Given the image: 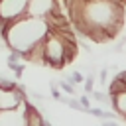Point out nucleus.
Segmentation results:
<instances>
[{
	"label": "nucleus",
	"instance_id": "1",
	"mask_svg": "<svg viewBox=\"0 0 126 126\" xmlns=\"http://www.w3.org/2000/svg\"><path fill=\"white\" fill-rule=\"evenodd\" d=\"M49 33V24L43 18H32V16H24L20 20L10 22L6 33H4V41L8 43L10 49H18L22 53H28L35 43L43 41Z\"/></svg>",
	"mask_w": 126,
	"mask_h": 126
},
{
	"label": "nucleus",
	"instance_id": "2",
	"mask_svg": "<svg viewBox=\"0 0 126 126\" xmlns=\"http://www.w3.org/2000/svg\"><path fill=\"white\" fill-rule=\"evenodd\" d=\"M43 49H45V65H51L53 69H61L67 65V45L57 32L47 33Z\"/></svg>",
	"mask_w": 126,
	"mask_h": 126
},
{
	"label": "nucleus",
	"instance_id": "3",
	"mask_svg": "<svg viewBox=\"0 0 126 126\" xmlns=\"http://www.w3.org/2000/svg\"><path fill=\"white\" fill-rule=\"evenodd\" d=\"M28 4L30 0H0V18L6 22L20 20L28 16Z\"/></svg>",
	"mask_w": 126,
	"mask_h": 126
},
{
	"label": "nucleus",
	"instance_id": "4",
	"mask_svg": "<svg viewBox=\"0 0 126 126\" xmlns=\"http://www.w3.org/2000/svg\"><path fill=\"white\" fill-rule=\"evenodd\" d=\"M57 10V0H30L28 4V16L32 18H47Z\"/></svg>",
	"mask_w": 126,
	"mask_h": 126
},
{
	"label": "nucleus",
	"instance_id": "5",
	"mask_svg": "<svg viewBox=\"0 0 126 126\" xmlns=\"http://www.w3.org/2000/svg\"><path fill=\"white\" fill-rule=\"evenodd\" d=\"M45 124L47 122L41 116V112L37 110V106L26 98V102H24V126H45Z\"/></svg>",
	"mask_w": 126,
	"mask_h": 126
},
{
	"label": "nucleus",
	"instance_id": "6",
	"mask_svg": "<svg viewBox=\"0 0 126 126\" xmlns=\"http://www.w3.org/2000/svg\"><path fill=\"white\" fill-rule=\"evenodd\" d=\"M24 104L16 110L0 112V126H24Z\"/></svg>",
	"mask_w": 126,
	"mask_h": 126
},
{
	"label": "nucleus",
	"instance_id": "7",
	"mask_svg": "<svg viewBox=\"0 0 126 126\" xmlns=\"http://www.w3.org/2000/svg\"><path fill=\"white\" fill-rule=\"evenodd\" d=\"M112 108L116 110V114H120L124 120H126V91L112 96Z\"/></svg>",
	"mask_w": 126,
	"mask_h": 126
},
{
	"label": "nucleus",
	"instance_id": "8",
	"mask_svg": "<svg viewBox=\"0 0 126 126\" xmlns=\"http://www.w3.org/2000/svg\"><path fill=\"white\" fill-rule=\"evenodd\" d=\"M124 91H126V83H124L120 77H114V79L110 81V87H108V94H110V98L116 96V94H120V93H124Z\"/></svg>",
	"mask_w": 126,
	"mask_h": 126
},
{
	"label": "nucleus",
	"instance_id": "9",
	"mask_svg": "<svg viewBox=\"0 0 126 126\" xmlns=\"http://www.w3.org/2000/svg\"><path fill=\"white\" fill-rule=\"evenodd\" d=\"M57 87H59L65 94H75V85H73L71 81H67V79H61V81L57 83Z\"/></svg>",
	"mask_w": 126,
	"mask_h": 126
},
{
	"label": "nucleus",
	"instance_id": "10",
	"mask_svg": "<svg viewBox=\"0 0 126 126\" xmlns=\"http://www.w3.org/2000/svg\"><path fill=\"white\" fill-rule=\"evenodd\" d=\"M61 102H63V104H67V106H71L73 110H83V112H85V108H83L81 100H77V98H71V96H63V98H61Z\"/></svg>",
	"mask_w": 126,
	"mask_h": 126
},
{
	"label": "nucleus",
	"instance_id": "11",
	"mask_svg": "<svg viewBox=\"0 0 126 126\" xmlns=\"http://www.w3.org/2000/svg\"><path fill=\"white\" fill-rule=\"evenodd\" d=\"M85 79H87V77H83V75H81L79 71H73V73H71V75L67 77V81H71V83H73L75 87H77V85H83V83H85Z\"/></svg>",
	"mask_w": 126,
	"mask_h": 126
},
{
	"label": "nucleus",
	"instance_id": "12",
	"mask_svg": "<svg viewBox=\"0 0 126 126\" xmlns=\"http://www.w3.org/2000/svg\"><path fill=\"white\" fill-rule=\"evenodd\" d=\"M91 96H93L94 100L102 102V104H112V98H110V96H106L104 93H98V91H96V93H91Z\"/></svg>",
	"mask_w": 126,
	"mask_h": 126
},
{
	"label": "nucleus",
	"instance_id": "13",
	"mask_svg": "<svg viewBox=\"0 0 126 126\" xmlns=\"http://www.w3.org/2000/svg\"><path fill=\"white\" fill-rule=\"evenodd\" d=\"M93 85H94V77L93 75H89L87 79H85V83H83V87H85V93H93Z\"/></svg>",
	"mask_w": 126,
	"mask_h": 126
},
{
	"label": "nucleus",
	"instance_id": "14",
	"mask_svg": "<svg viewBox=\"0 0 126 126\" xmlns=\"http://www.w3.org/2000/svg\"><path fill=\"white\" fill-rule=\"evenodd\" d=\"M79 100H81V104H83V108H85V112H87L89 108H93V106H91V98H89L87 94H83V96H79Z\"/></svg>",
	"mask_w": 126,
	"mask_h": 126
},
{
	"label": "nucleus",
	"instance_id": "15",
	"mask_svg": "<svg viewBox=\"0 0 126 126\" xmlns=\"http://www.w3.org/2000/svg\"><path fill=\"white\" fill-rule=\"evenodd\" d=\"M98 77H100V83H102V85H106V77H108V69H102Z\"/></svg>",
	"mask_w": 126,
	"mask_h": 126
},
{
	"label": "nucleus",
	"instance_id": "16",
	"mask_svg": "<svg viewBox=\"0 0 126 126\" xmlns=\"http://www.w3.org/2000/svg\"><path fill=\"white\" fill-rule=\"evenodd\" d=\"M30 98H33L35 102H41V100H43V96H41L39 93H35V91H33V93H30Z\"/></svg>",
	"mask_w": 126,
	"mask_h": 126
},
{
	"label": "nucleus",
	"instance_id": "17",
	"mask_svg": "<svg viewBox=\"0 0 126 126\" xmlns=\"http://www.w3.org/2000/svg\"><path fill=\"white\" fill-rule=\"evenodd\" d=\"M14 73H16V79H20V77H22V73H24V65L20 63V65L14 69Z\"/></svg>",
	"mask_w": 126,
	"mask_h": 126
},
{
	"label": "nucleus",
	"instance_id": "18",
	"mask_svg": "<svg viewBox=\"0 0 126 126\" xmlns=\"http://www.w3.org/2000/svg\"><path fill=\"white\" fill-rule=\"evenodd\" d=\"M102 126H120V124H118L116 120H104V122H102Z\"/></svg>",
	"mask_w": 126,
	"mask_h": 126
},
{
	"label": "nucleus",
	"instance_id": "19",
	"mask_svg": "<svg viewBox=\"0 0 126 126\" xmlns=\"http://www.w3.org/2000/svg\"><path fill=\"white\" fill-rule=\"evenodd\" d=\"M45 126H51V124H49V122H47V124H45Z\"/></svg>",
	"mask_w": 126,
	"mask_h": 126
}]
</instances>
